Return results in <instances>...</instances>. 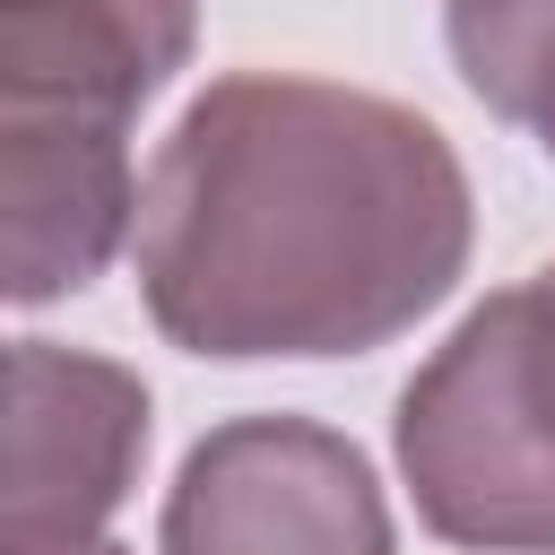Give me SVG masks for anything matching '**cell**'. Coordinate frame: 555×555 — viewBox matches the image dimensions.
<instances>
[{
	"label": "cell",
	"instance_id": "cell-1",
	"mask_svg": "<svg viewBox=\"0 0 555 555\" xmlns=\"http://www.w3.org/2000/svg\"><path fill=\"white\" fill-rule=\"evenodd\" d=\"M451 139L338 78H208L139 182L147 321L217 364L364 356L416 330L468 269Z\"/></svg>",
	"mask_w": 555,
	"mask_h": 555
},
{
	"label": "cell",
	"instance_id": "cell-2",
	"mask_svg": "<svg viewBox=\"0 0 555 555\" xmlns=\"http://www.w3.org/2000/svg\"><path fill=\"white\" fill-rule=\"evenodd\" d=\"M199 0H0V304L95 286L139 217L130 121L191 61Z\"/></svg>",
	"mask_w": 555,
	"mask_h": 555
},
{
	"label": "cell",
	"instance_id": "cell-3",
	"mask_svg": "<svg viewBox=\"0 0 555 555\" xmlns=\"http://www.w3.org/2000/svg\"><path fill=\"white\" fill-rule=\"evenodd\" d=\"M416 520L486 555H555V260L486 295L399 390Z\"/></svg>",
	"mask_w": 555,
	"mask_h": 555
},
{
	"label": "cell",
	"instance_id": "cell-4",
	"mask_svg": "<svg viewBox=\"0 0 555 555\" xmlns=\"http://www.w3.org/2000/svg\"><path fill=\"white\" fill-rule=\"evenodd\" d=\"M147 460V382L113 356L0 338V555L95 546Z\"/></svg>",
	"mask_w": 555,
	"mask_h": 555
},
{
	"label": "cell",
	"instance_id": "cell-5",
	"mask_svg": "<svg viewBox=\"0 0 555 555\" xmlns=\"http://www.w3.org/2000/svg\"><path fill=\"white\" fill-rule=\"evenodd\" d=\"M165 555H390L373 460L312 416H234L165 494Z\"/></svg>",
	"mask_w": 555,
	"mask_h": 555
},
{
	"label": "cell",
	"instance_id": "cell-6",
	"mask_svg": "<svg viewBox=\"0 0 555 555\" xmlns=\"http://www.w3.org/2000/svg\"><path fill=\"white\" fill-rule=\"evenodd\" d=\"M442 35L477 104L555 156V0H442Z\"/></svg>",
	"mask_w": 555,
	"mask_h": 555
},
{
	"label": "cell",
	"instance_id": "cell-7",
	"mask_svg": "<svg viewBox=\"0 0 555 555\" xmlns=\"http://www.w3.org/2000/svg\"><path fill=\"white\" fill-rule=\"evenodd\" d=\"M61 555H130V546H113V538H95V546H61Z\"/></svg>",
	"mask_w": 555,
	"mask_h": 555
}]
</instances>
